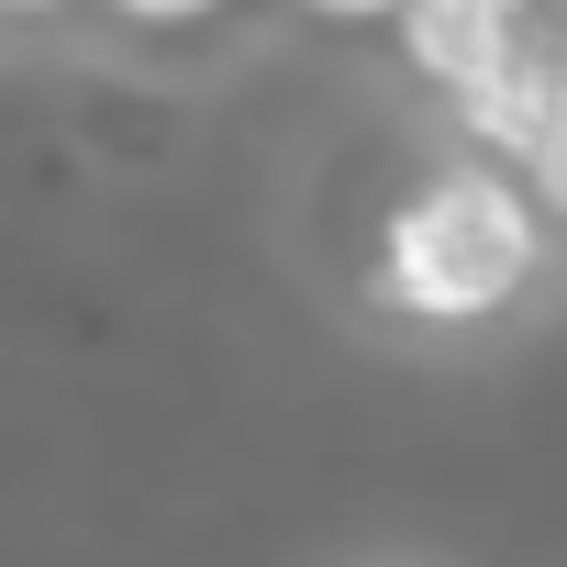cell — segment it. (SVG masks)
<instances>
[{
  "label": "cell",
  "instance_id": "6da1fadb",
  "mask_svg": "<svg viewBox=\"0 0 567 567\" xmlns=\"http://www.w3.org/2000/svg\"><path fill=\"white\" fill-rule=\"evenodd\" d=\"M534 267H545V212L489 156L434 167L379 234V278L412 323H489L534 290Z\"/></svg>",
  "mask_w": 567,
  "mask_h": 567
},
{
  "label": "cell",
  "instance_id": "7a4b0ae2",
  "mask_svg": "<svg viewBox=\"0 0 567 567\" xmlns=\"http://www.w3.org/2000/svg\"><path fill=\"white\" fill-rule=\"evenodd\" d=\"M534 45V0H401V56L456 101Z\"/></svg>",
  "mask_w": 567,
  "mask_h": 567
},
{
  "label": "cell",
  "instance_id": "3957f363",
  "mask_svg": "<svg viewBox=\"0 0 567 567\" xmlns=\"http://www.w3.org/2000/svg\"><path fill=\"white\" fill-rule=\"evenodd\" d=\"M556 68H567V56H545V45H523L512 68H489L478 90H456V123H467V134L489 145V167H501V156L523 167V156L545 145V123H556Z\"/></svg>",
  "mask_w": 567,
  "mask_h": 567
},
{
  "label": "cell",
  "instance_id": "277c9868",
  "mask_svg": "<svg viewBox=\"0 0 567 567\" xmlns=\"http://www.w3.org/2000/svg\"><path fill=\"white\" fill-rule=\"evenodd\" d=\"M112 12H123V23H156V34H178V23H212L223 0H112Z\"/></svg>",
  "mask_w": 567,
  "mask_h": 567
},
{
  "label": "cell",
  "instance_id": "5b68a950",
  "mask_svg": "<svg viewBox=\"0 0 567 567\" xmlns=\"http://www.w3.org/2000/svg\"><path fill=\"white\" fill-rule=\"evenodd\" d=\"M301 12H323V23H401V0H301Z\"/></svg>",
  "mask_w": 567,
  "mask_h": 567
},
{
  "label": "cell",
  "instance_id": "8992f818",
  "mask_svg": "<svg viewBox=\"0 0 567 567\" xmlns=\"http://www.w3.org/2000/svg\"><path fill=\"white\" fill-rule=\"evenodd\" d=\"M545 145H567V68H556V123H545Z\"/></svg>",
  "mask_w": 567,
  "mask_h": 567
},
{
  "label": "cell",
  "instance_id": "52a82bcc",
  "mask_svg": "<svg viewBox=\"0 0 567 567\" xmlns=\"http://www.w3.org/2000/svg\"><path fill=\"white\" fill-rule=\"evenodd\" d=\"M0 12H56V0H0Z\"/></svg>",
  "mask_w": 567,
  "mask_h": 567
},
{
  "label": "cell",
  "instance_id": "ba28073f",
  "mask_svg": "<svg viewBox=\"0 0 567 567\" xmlns=\"http://www.w3.org/2000/svg\"><path fill=\"white\" fill-rule=\"evenodd\" d=\"M545 12H567V0H545Z\"/></svg>",
  "mask_w": 567,
  "mask_h": 567
}]
</instances>
